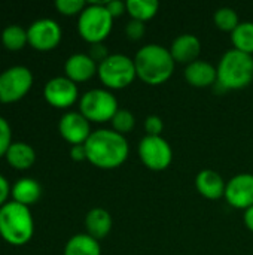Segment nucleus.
<instances>
[{"label":"nucleus","instance_id":"1","mask_svg":"<svg viewBox=\"0 0 253 255\" xmlns=\"http://www.w3.org/2000/svg\"><path fill=\"white\" fill-rule=\"evenodd\" d=\"M86 160L103 170H112L121 167L130 154V146L125 136L115 130L100 128L91 133L85 142Z\"/></svg>","mask_w":253,"mask_h":255},{"label":"nucleus","instance_id":"2","mask_svg":"<svg viewBox=\"0 0 253 255\" xmlns=\"http://www.w3.org/2000/svg\"><path fill=\"white\" fill-rule=\"evenodd\" d=\"M133 60L137 78L148 85H161L167 82L176 66L170 49L158 43L145 45L137 51Z\"/></svg>","mask_w":253,"mask_h":255},{"label":"nucleus","instance_id":"3","mask_svg":"<svg viewBox=\"0 0 253 255\" xmlns=\"http://www.w3.org/2000/svg\"><path fill=\"white\" fill-rule=\"evenodd\" d=\"M34 235V221L30 208L16 202H7L0 208V236L13 247H22Z\"/></svg>","mask_w":253,"mask_h":255},{"label":"nucleus","instance_id":"4","mask_svg":"<svg viewBox=\"0 0 253 255\" xmlns=\"http://www.w3.org/2000/svg\"><path fill=\"white\" fill-rule=\"evenodd\" d=\"M216 70L218 82L215 85L222 91L243 90L253 81V55L233 48L222 55Z\"/></svg>","mask_w":253,"mask_h":255},{"label":"nucleus","instance_id":"5","mask_svg":"<svg viewBox=\"0 0 253 255\" xmlns=\"http://www.w3.org/2000/svg\"><path fill=\"white\" fill-rule=\"evenodd\" d=\"M104 4L106 1H91L79 15L78 31L91 45L103 43L113 28V18Z\"/></svg>","mask_w":253,"mask_h":255},{"label":"nucleus","instance_id":"6","mask_svg":"<svg viewBox=\"0 0 253 255\" xmlns=\"http://www.w3.org/2000/svg\"><path fill=\"white\" fill-rule=\"evenodd\" d=\"M97 75L101 84L110 90H124L137 78L134 60L125 54H110L98 64Z\"/></svg>","mask_w":253,"mask_h":255},{"label":"nucleus","instance_id":"7","mask_svg":"<svg viewBox=\"0 0 253 255\" xmlns=\"http://www.w3.org/2000/svg\"><path fill=\"white\" fill-rule=\"evenodd\" d=\"M119 111L116 97L106 88H94L86 91L79 100V112L89 123L112 121Z\"/></svg>","mask_w":253,"mask_h":255},{"label":"nucleus","instance_id":"8","mask_svg":"<svg viewBox=\"0 0 253 255\" xmlns=\"http://www.w3.org/2000/svg\"><path fill=\"white\" fill-rule=\"evenodd\" d=\"M33 85V73L25 66H12L0 73V102L15 103L21 100Z\"/></svg>","mask_w":253,"mask_h":255},{"label":"nucleus","instance_id":"9","mask_svg":"<svg viewBox=\"0 0 253 255\" xmlns=\"http://www.w3.org/2000/svg\"><path fill=\"white\" fill-rule=\"evenodd\" d=\"M137 151L142 163L154 172L169 169L173 161V149L163 136H145Z\"/></svg>","mask_w":253,"mask_h":255},{"label":"nucleus","instance_id":"10","mask_svg":"<svg viewBox=\"0 0 253 255\" xmlns=\"http://www.w3.org/2000/svg\"><path fill=\"white\" fill-rule=\"evenodd\" d=\"M61 36L63 31L60 24L51 18L36 19L27 28L28 45H31L36 51H52L58 46Z\"/></svg>","mask_w":253,"mask_h":255},{"label":"nucleus","instance_id":"11","mask_svg":"<svg viewBox=\"0 0 253 255\" xmlns=\"http://www.w3.org/2000/svg\"><path fill=\"white\" fill-rule=\"evenodd\" d=\"M45 100L57 108V109H67L73 106L79 99L78 85L66 76H57L46 82L43 88Z\"/></svg>","mask_w":253,"mask_h":255},{"label":"nucleus","instance_id":"12","mask_svg":"<svg viewBox=\"0 0 253 255\" xmlns=\"http://www.w3.org/2000/svg\"><path fill=\"white\" fill-rule=\"evenodd\" d=\"M230 206L248 211L253 206V175L239 173L227 182L225 196Z\"/></svg>","mask_w":253,"mask_h":255},{"label":"nucleus","instance_id":"13","mask_svg":"<svg viewBox=\"0 0 253 255\" xmlns=\"http://www.w3.org/2000/svg\"><path fill=\"white\" fill-rule=\"evenodd\" d=\"M58 130L61 137L73 145H85L91 136V123L81 112H67L61 117Z\"/></svg>","mask_w":253,"mask_h":255},{"label":"nucleus","instance_id":"14","mask_svg":"<svg viewBox=\"0 0 253 255\" xmlns=\"http://www.w3.org/2000/svg\"><path fill=\"white\" fill-rule=\"evenodd\" d=\"M98 70V64L88 54H73L64 63L66 78L73 81L75 84L89 81Z\"/></svg>","mask_w":253,"mask_h":255},{"label":"nucleus","instance_id":"15","mask_svg":"<svg viewBox=\"0 0 253 255\" xmlns=\"http://www.w3.org/2000/svg\"><path fill=\"white\" fill-rule=\"evenodd\" d=\"M169 49L174 63L188 66L198 60L200 52H201V42L195 34L185 33V34L177 36Z\"/></svg>","mask_w":253,"mask_h":255},{"label":"nucleus","instance_id":"16","mask_svg":"<svg viewBox=\"0 0 253 255\" xmlns=\"http://www.w3.org/2000/svg\"><path fill=\"white\" fill-rule=\"evenodd\" d=\"M185 79L191 87L195 88L213 87L218 82V70L212 63L204 60H197L186 66Z\"/></svg>","mask_w":253,"mask_h":255},{"label":"nucleus","instance_id":"17","mask_svg":"<svg viewBox=\"0 0 253 255\" xmlns=\"http://www.w3.org/2000/svg\"><path fill=\"white\" fill-rule=\"evenodd\" d=\"M195 188L204 199L218 200L225 196L227 182L218 172L204 169L195 176Z\"/></svg>","mask_w":253,"mask_h":255},{"label":"nucleus","instance_id":"18","mask_svg":"<svg viewBox=\"0 0 253 255\" xmlns=\"http://www.w3.org/2000/svg\"><path fill=\"white\" fill-rule=\"evenodd\" d=\"M85 229H86V235H89L95 241L104 239L112 230L110 214L103 208L91 209L85 217Z\"/></svg>","mask_w":253,"mask_h":255},{"label":"nucleus","instance_id":"19","mask_svg":"<svg viewBox=\"0 0 253 255\" xmlns=\"http://www.w3.org/2000/svg\"><path fill=\"white\" fill-rule=\"evenodd\" d=\"M13 202L30 208L31 205L37 203L42 197V187L36 179L31 178H21L16 181L10 190Z\"/></svg>","mask_w":253,"mask_h":255},{"label":"nucleus","instance_id":"20","mask_svg":"<svg viewBox=\"0 0 253 255\" xmlns=\"http://www.w3.org/2000/svg\"><path fill=\"white\" fill-rule=\"evenodd\" d=\"M4 157L7 163L16 170H25L31 167L36 161L34 149L25 142H12Z\"/></svg>","mask_w":253,"mask_h":255},{"label":"nucleus","instance_id":"21","mask_svg":"<svg viewBox=\"0 0 253 255\" xmlns=\"http://www.w3.org/2000/svg\"><path fill=\"white\" fill-rule=\"evenodd\" d=\"M64 255H101V248L98 241L86 233H79L72 236L66 247Z\"/></svg>","mask_w":253,"mask_h":255},{"label":"nucleus","instance_id":"22","mask_svg":"<svg viewBox=\"0 0 253 255\" xmlns=\"http://www.w3.org/2000/svg\"><path fill=\"white\" fill-rule=\"evenodd\" d=\"M160 9V3L157 0H128L127 1V13L131 19L146 22L152 19Z\"/></svg>","mask_w":253,"mask_h":255},{"label":"nucleus","instance_id":"23","mask_svg":"<svg viewBox=\"0 0 253 255\" xmlns=\"http://www.w3.org/2000/svg\"><path fill=\"white\" fill-rule=\"evenodd\" d=\"M231 42L234 49L253 55V22L243 21L239 27L231 33Z\"/></svg>","mask_w":253,"mask_h":255},{"label":"nucleus","instance_id":"24","mask_svg":"<svg viewBox=\"0 0 253 255\" xmlns=\"http://www.w3.org/2000/svg\"><path fill=\"white\" fill-rule=\"evenodd\" d=\"M1 43L9 51H19L28 43L27 30H24L21 25L12 24L3 28L1 31Z\"/></svg>","mask_w":253,"mask_h":255},{"label":"nucleus","instance_id":"25","mask_svg":"<svg viewBox=\"0 0 253 255\" xmlns=\"http://www.w3.org/2000/svg\"><path fill=\"white\" fill-rule=\"evenodd\" d=\"M213 21H215V24H216V27L219 30L230 31V33H233L240 24L239 13L233 7H228V6L219 7L213 15Z\"/></svg>","mask_w":253,"mask_h":255},{"label":"nucleus","instance_id":"26","mask_svg":"<svg viewBox=\"0 0 253 255\" xmlns=\"http://www.w3.org/2000/svg\"><path fill=\"white\" fill-rule=\"evenodd\" d=\"M112 130H115L116 133L125 136L128 134L134 126H136V118L133 115V112H130L128 109H119L115 117L112 118Z\"/></svg>","mask_w":253,"mask_h":255},{"label":"nucleus","instance_id":"27","mask_svg":"<svg viewBox=\"0 0 253 255\" xmlns=\"http://www.w3.org/2000/svg\"><path fill=\"white\" fill-rule=\"evenodd\" d=\"M88 3L84 0H57L55 7L61 15L73 16V15H81L82 10L86 7Z\"/></svg>","mask_w":253,"mask_h":255},{"label":"nucleus","instance_id":"28","mask_svg":"<svg viewBox=\"0 0 253 255\" xmlns=\"http://www.w3.org/2000/svg\"><path fill=\"white\" fill-rule=\"evenodd\" d=\"M12 145V131L9 123L0 117V157H4L9 146Z\"/></svg>","mask_w":253,"mask_h":255},{"label":"nucleus","instance_id":"29","mask_svg":"<svg viewBox=\"0 0 253 255\" xmlns=\"http://www.w3.org/2000/svg\"><path fill=\"white\" fill-rule=\"evenodd\" d=\"M146 33V25L142 21H136V19H130L125 25V34L130 40L136 42L140 40Z\"/></svg>","mask_w":253,"mask_h":255},{"label":"nucleus","instance_id":"30","mask_svg":"<svg viewBox=\"0 0 253 255\" xmlns=\"http://www.w3.org/2000/svg\"><path fill=\"white\" fill-rule=\"evenodd\" d=\"M145 130L146 136H161L164 130V123L158 115H149L145 120Z\"/></svg>","mask_w":253,"mask_h":255},{"label":"nucleus","instance_id":"31","mask_svg":"<svg viewBox=\"0 0 253 255\" xmlns=\"http://www.w3.org/2000/svg\"><path fill=\"white\" fill-rule=\"evenodd\" d=\"M106 9L107 12L112 15V18H119L121 15H124L127 12V1H121V0H109L106 1Z\"/></svg>","mask_w":253,"mask_h":255},{"label":"nucleus","instance_id":"32","mask_svg":"<svg viewBox=\"0 0 253 255\" xmlns=\"http://www.w3.org/2000/svg\"><path fill=\"white\" fill-rule=\"evenodd\" d=\"M97 64H100V63H103L110 54H109V51H107V48L103 45V43H94V45H91V49H89V54H88Z\"/></svg>","mask_w":253,"mask_h":255},{"label":"nucleus","instance_id":"33","mask_svg":"<svg viewBox=\"0 0 253 255\" xmlns=\"http://www.w3.org/2000/svg\"><path fill=\"white\" fill-rule=\"evenodd\" d=\"M10 190L12 188H10L7 179L3 175H0V208L7 203V197L10 194Z\"/></svg>","mask_w":253,"mask_h":255},{"label":"nucleus","instance_id":"34","mask_svg":"<svg viewBox=\"0 0 253 255\" xmlns=\"http://www.w3.org/2000/svg\"><path fill=\"white\" fill-rule=\"evenodd\" d=\"M70 157H72L73 161H84V160H86L85 145H73L70 148Z\"/></svg>","mask_w":253,"mask_h":255},{"label":"nucleus","instance_id":"35","mask_svg":"<svg viewBox=\"0 0 253 255\" xmlns=\"http://www.w3.org/2000/svg\"><path fill=\"white\" fill-rule=\"evenodd\" d=\"M245 226L253 233V206L245 211Z\"/></svg>","mask_w":253,"mask_h":255}]
</instances>
